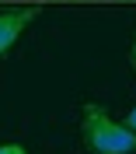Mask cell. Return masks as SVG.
I'll use <instances>...</instances> for the list:
<instances>
[{"instance_id":"obj_1","label":"cell","mask_w":136,"mask_h":154,"mask_svg":"<svg viewBox=\"0 0 136 154\" xmlns=\"http://www.w3.org/2000/svg\"><path fill=\"white\" fill-rule=\"evenodd\" d=\"M80 112H84L80 116V137H84V144L94 154H129V151H136V130L112 119L105 105L87 102Z\"/></svg>"},{"instance_id":"obj_2","label":"cell","mask_w":136,"mask_h":154,"mask_svg":"<svg viewBox=\"0 0 136 154\" xmlns=\"http://www.w3.org/2000/svg\"><path fill=\"white\" fill-rule=\"evenodd\" d=\"M42 14L39 4H31V7H10V11H0V56H7L14 42L21 38V32L28 28L31 21Z\"/></svg>"},{"instance_id":"obj_3","label":"cell","mask_w":136,"mask_h":154,"mask_svg":"<svg viewBox=\"0 0 136 154\" xmlns=\"http://www.w3.org/2000/svg\"><path fill=\"white\" fill-rule=\"evenodd\" d=\"M0 154H28V151H25L21 144H4V147H0Z\"/></svg>"},{"instance_id":"obj_4","label":"cell","mask_w":136,"mask_h":154,"mask_svg":"<svg viewBox=\"0 0 136 154\" xmlns=\"http://www.w3.org/2000/svg\"><path fill=\"white\" fill-rule=\"evenodd\" d=\"M129 67L136 70V32H133V46H129Z\"/></svg>"},{"instance_id":"obj_5","label":"cell","mask_w":136,"mask_h":154,"mask_svg":"<svg viewBox=\"0 0 136 154\" xmlns=\"http://www.w3.org/2000/svg\"><path fill=\"white\" fill-rule=\"evenodd\" d=\"M126 126H129V130H136V105L129 109V116H126Z\"/></svg>"}]
</instances>
